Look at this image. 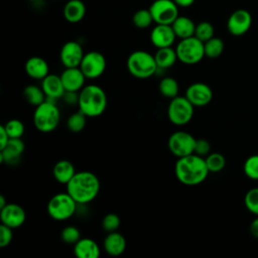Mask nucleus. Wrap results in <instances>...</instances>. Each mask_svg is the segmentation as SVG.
I'll list each match as a JSON object with an SVG mask.
<instances>
[{"instance_id": "nucleus-1", "label": "nucleus", "mask_w": 258, "mask_h": 258, "mask_svg": "<svg viewBox=\"0 0 258 258\" xmlns=\"http://www.w3.org/2000/svg\"><path fill=\"white\" fill-rule=\"evenodd\" d=\"M206 159L196 153L179 157L174 165V173L179 182L185 185L202 183L209 174Z\"/></svg>"}, {"instance_id": "nucleus-2", "label": "nucleus", "mask_w": 258, "mask_h": 258, "mask_svg": "<svg viewBox=\"0 0 258 258\" xmlns=\"http://www.w3.org/2000/svg\"><path fill=\"white\" fill-rule=\"evenodd\" d=\"M66 185L67 192L78 205H87L94 201L97 198L101 186L98 176L87 170L76 172Z\"/></svg>"}, {"instance_id": "nucleus-3", "label": "nucleus", "mask_w": 258, "mask_h": 258, "mask_svg": "<svg viewBox=\"0 0 258 258\" xmlns=\"http://www.w3.org/2000/svg\"><path fill=\"white\" fill-rule=\"evenodd\" d=\"M107 95L100 86L87 85L79 92V110L89 118L102 115L107 108Z\"/></svg>"}, {"instance_id": "nucleus-4", "label": "nucleus", "mask_w": 258, "mask_h": 258, "mask_svg": "<svg viewBox=\"0 0 258 258\" xmlns=\"http://www.w3.org/2000/svg\"><path fill=\"white\" fill-rule=\"evenodd\" d=\"M59 109L52 100L46 99L43 103L35 107L33 123L38 131L42 133H49L55 130L59 124Z\"/></svg>"}, {"instance_id": "nucleus-5", "label": "nucleus", "mask_w": 258, "mask_h": 258, "mask_svg": "<svg viewBox=\"0 0 258 258\" xmlns=\"http://www.w3.org/2000/svg\"><path fill=\"white\" fill-rule=\"evenodd\" d=\"M127 70L137 79H148L158 70L154 55L145 50H135L127 58Z\"/></svg>"}, {"instance_id": "nucleus-6", "label": "nucleus", "mask_w": 258, "mask_h": 258, "mask_svg": "<svg viewBox=\"0 0 258 258\" xmlns=\"http://www.w3.org/2000/svg\"><path fill=\"white\" fill-rule=\"evenodd\" d=\"M77 202L66 191L51 197L47 203V214L55 221H66L74 216L77 211Z\"/></svg>"}, {"instance_id": "nucleus-7", "label": "nucleus", "mask_w": 258, "mask_h": 258, "mask_svg": "<svg viewBox=\"0 0 258 258\" xmlns=\"http://www.w3.org/2000/svg\"><path fill=\"white\" fill-rule=\"evenodd\" d=\"M175 51L177 59L185 64H196L205 56L204 42L195 35L180 39L175 47Z\"/></svg>"}, {"instance_id": "nucleus-8", "label": "nucleus", "mask_w": 258, "mask_h": 258, "mask_svg": "<svg viewBox=\"0 0 258 258\" xmlns=\"http://www.w3.org/2000/svg\"><path fill=\"white\" fill-rule=\"evenodd\" d=\"M195 106L185 96H176L170 99L167 107V117L169 121L176 126L187 124L194 116Z\"/></svg>"}, {"instance_id": "nucleus-9", "label": "nucleus", "mask_w": 258, "mask_h": 258, "mask_svg": "<svg viewBox=\"0 0 258 258\" xmlns=\"http://www.w3.org/2000/svg\"><path fill=\"white\" fill-rule=\"evenodd\" d=\"M149 10L156 24H172L178 16V6L173 0H154Z\"/></svg>"}, {"instance_id": "nucleus-10", "label": "nucleus", "mask_w": 258, "mask_h": 258, "mask_svg": "<svg viewBox=\"0 0 258 258\" xmlns=\"http://www.w3.org/2000/svg\"><path fill=\"white\" fill-rule=\"evenodd\" d=\"M196 138L185 131L173 132L167 141L169 151L177 158L183 157L195 152Z\"/></svg>"}, {"instance_id": "nucleus-11", "label": "nucleus", "mask_w": 258, "mask_h": 258, "mask_svg": "<svg viewBox=\"0 0 258 258\" xmlns=\"http://www.w3.org/2000/svg\"><path fill=\"white\" fill-rule=\"evenodd\" d=\"M106 58L99 51H89L85 53L80 69L87 79H97L101 77L106 70Z\"/></svg>"}, {"instance_id": "nucleus-12", "label": "nucleus", "mask_w": 258, "mask_h": 258, "mask_svg": "<svg viewBox=\"0 0 258 258\" xmlns=\"http://www.w3.org/2000/svg\"><path fill=\"white\" fill-rule=\"evenodd\" d=\"M252 16L246 9L235 10L228 18L227 29L234 36L245 34L251 27Z\"/></svg>"}, {"instance_id": "nucleus-13", "label": "nucleus", "mask_w": 258, "mask_h": 258, "mask_svg": "<svg viewBox=\"0 0 258 258\" xmlns=\"http://www.w3.org/2000/svg\"><path fill=\"white\" fill-rule=\"evenodd\" d=\"M85 53L82 45L74 40L67 41L60 48L59 59L64 68L80 67Z\"/></svg>"}, {"instance_id": "nucleus-14", "label": "nucleus", "mask_w": 258, "mask_h": 258, "mask_svg": "<svg viewBox=\"0 0 258 258\" xmlns=\"http://www.w3.org/2000/svg\"><path fill=\"white\" fill-rule=\"evenodd\" d=\"M185 97L195 107H204L212 101L213 91L207 84L198 82L187 87Z\"/></svg>"}, {"instance_id": "nucleus-15", "label": "nucleus", "mask_w": 258, "mask_h": 258, "mask_svg": "<svg viewBox=\"0 0 258 258\" xmlns=\"http://www.w3.org/2000/svg\"><path fill=\"white\" fill-rule=\"evenodd\" d=\"M1 224H4L12 229L21 227L26 220V213L24 209L13 203H8L0 210Z\"/></svg>"}, {"instance_id": "nucleus-16", "label": "nucleus", "mask_w": 258, "mask_h": 258, "mask_svg": "<svg viewBox=\"0 0 258 258\" xmlns=\"http://www.w3.org/2000/svg\"><path fill=\"white\" fill-rule=\"evenodd\" d=\"M25 144L21 138H10L8 143L0 149V162L15 165L24 152Z\"/></svg>"}, {"instance_id": "nucleus-17", "label": "nucleus", "mask_w": 258, "mask_h": 258, "mask_svg": "<svg viewBox=\"0 0 258 258\" xmlns=\"http://www.w3.org/2000/svg\"><path fill=\"white\" fill-rule=\"evenodd\" d=\"M176 38L170 24H156L150 32V41L156 48L171 46Z\"/></svg>"}, {"instance_id": "nucleus-18", "label": "nucleus", "mask_w": 258, "mask_h": 258, "mask_svg": "<svg viewBox=\"0 0 258 258\" xmlns=\"http://www.w3.org/2000/svg\"><path fill=\"white\" fill-rule=\"evenodd\" d=\"M60 79L66 92L79 93L85 87V81L87 78L80 67H77L66 68L60 75Z\"/></svg>"}, {"instance_id": "nucleus-19", "label": "nucleus", "mask_w": 258, "mask_h": 258, "mask_svg": "<svg viewBox=\"0 0 258 258\" xmlns=\"http://www.w3.org/2000/svg\"><path fill=\"white\" fill-rule=\"evenodd\" d=\"M41 88L46 96V99L57 100L63 97L66 90L62 85L60 76L48 74L41 80Z\"/></svg>"}, {"instance_id": "nucleus-20", "label": "nucleus", "mask_w": 258, "mask_h": 258, "mask_svg": "<svg viewBox=\"0 0 258 258\" xmlns=\"http://www.w3.org/2000/svg\"><path fill=\"white\" fill-rule=\"evenodd\" d=\"M28 77L34 80H42L49 74V67L46 60L40 56L29 57L24 64Z\"/></svg>"}, {"instance_id": "nucleus-21", "label": "nucleus", "mask_w": 258, "mask_h": 258, "mask_svg": "<svg viewBox=\"0 0 258 258\" xmlns=\"http://www.w3.org/2000/svg\"><path fill=\"white\" fill-rule=\"evenodd\" d=\"M103 247L110 256H119L126 249V240L121 233L110 232L104 239Z\"/></svg>"}, {"instance_id": "nucleus-22", "label": "nucleus", "mask_w": 258, "mask_h": 258, "mask_svg": "<svg viewBox=\"0 0 258 258\" xmlns=\"http://www.w3.org/2000/svg\"><path fill=\"white\" fill-rule=\"evenodd\" d=\"M74 253L78 258H98L101 250L93 239L81 238L74 245Z\"/></svg>"}, {"instance_id": "nucleus-23", "label": "nucleus", "mask_w": 258, "mask_h": 258, "mask_svg": "<svg viewBox=\"0 0 258 258\" xmlns=\"http://www.w3.org/2000/svg\"><path fill=\"white\" fill-rule=\"evenodd\" d=\"M64 19L70 23H78L86 14V6L82 0H69L62 9Z\"/></svg>"}, {"instance_id": "nucleus-24", "label": "nucleus", "mask_w": 258, "mask_h": 258, "mask_svg": "<svg viewBox=\"0 0 258 258\" xmlns=\"http://www.w3.org/2000/svg\"><path fill=\"white\" fill-rule=\"evenodd\" d=\"M76 174L74 164L67 159L57 161L52 168V175L54 179L62 184H67Z\"/></svg>"}, {"instance_id": "nucleus-25", "label": "nucleus", "mask_w": 258, "mask_h": 258, "mask_svg": "<svg viewBox=\"0 0 258 258\" xmlns=\"http://www.w3.org/2000/svg\"><path fill=\"white\" fill-rule=\"evenodd\" d=\"M196 25L197 24H195V22L189 17L179 15L171 24L176 37H178L179 39L194 36L196 31Z\"/></svg>"}, {"instance_id": "nucleus-26", "label": "nucleus", "mask_w": 258, "mask_h": 258, "mask_svg": "<svg viewBox=\"0 0 258 258\" xmlns=\"http://www.w3.org/2000/svg\"><path fill=\"white\" fill-rule=\"evenodd\" d=\"M154 58L158 70H165L171 68L175 63V61L177 60V54L175 48L173 49L171 46L162 47L157 48L154 54Z\"/></svg>"}, {"instance_id": "nucleus-27", "label": "nucleus", "mask_w": 258, "mask_h": 258, "mask_svg": "<svg viewBox=\"0 0 258 258\" xmlns=\"http://www.w3.org/2000/svg\"><path fill=\"white\" fill-rule=\"evenodd\" d=\"M23 96L26 102L34 107H37L46 100V96L41 87L36 85H28L23 90Z\"/></svg>"}, {"instance_id": "nucleus-28", "label": "nucleus", "mask_w": 258, "mask_h": 258, "mask_svg": "<svg viewBox=\"0 0 258 258\" xmlns=\"http://www.w3.org/2000/svg\"><path fill=\"white\" fill-rule=\"evenodd\" d=\"M158 90L162 96L168 99H172L176 96H178L179 86L175 79L171 77H165L163 78L158 85Z\"/></svg>"}, {"instance_id": "nucleus-29", "label": "nucleus", "mask_w": 258, "mask_h": 258, "mask_svg": "<svg viewBox=\"0 0 258 258\" xmlns=\"http://www.w3.org/2000/svg\"><path fill=\"white\" fill-rule=\"evenodd\" d=\"M224 41L219 37H212L204 42L205 56L209 58H217L224 51Z\"/></svg>"}, {"instance_id": "nucleus-30", "label": "nucleus", "mask_w": 258, "mask_h": 258, "mask_svg": "<svg viewBox=\"0 0 258 258\" xmlns=\"http://www.w3.org/2000/svg\"><path fill=\"white\" fill-rule=\"evenodd\" d=\"M132 22L134 24L135 27L140 28V29H144L149 27L153 21V17L151 15V12L148 9H139L137 10L132 17Z\"/></svg>"}, {"instance_id": "nucleus-31", "label": "nucleus", "mask_w": 258, "mask_h": 258, "mask_svg": "<svg viewBox=\"0 0 258 258\" xmlns=\"http://www.w3.org/2000/svg\"><path fill=\"white\" fill-rule=\"evenodd\" d=\"M87 118L88 117L83 112H81L80 110L78 112L72 114L67 120L68 129L71 132H74V133L81 132L86 126Z\"/></svg>"}, {"instance_id": "nucleus-32", "label": "nucleus", "mask_w": 258, "mask_h": 258, "mask_svg": "<svg viewBox=\"0 0 258 258\" xmlns=\"http://www.w3.org/2000/svg\"><path fill=\"white\" fill-rule=\"evenodd\" d=\"M205 159L210 172H219L223 170L226 165V159L224 155L219 152L210 153Z\"/></svg>"}, {"instance_id": "nucleus-33", "label": "nucleus", "mask_w": 258, "mask_h": 258, "mask_svg": "<svg viewBox=\"0 0 258 258\" xmlns=\"http://www.w3.org/2000/svg\"><path fill=\"white\" fill-rule=\"evenodd\" d=\"M214 33H215V28L213 24L208 21H202L196 25L195 36L203 42H206L207 40L214 37Z\"/></svg>"}, {"instance_id": "nucleus-34", "label": "nucleus", "mask_w": 258, "mask_h": 258, "mask_svg": "<svg viewBox=\"0 0 258 258\" xmlns=\"http://www.w3.org/2000/svg\"><path fill=\"white\" fill-rule=\"evenodd\" d=\"M243 170L250 179L258 180V154H253L245 160Z\"/></svg>"}, {"instance_id": "nucleus-35", "label": "nucleus", "mask_w": 258, "mask_h": 258, "mask_svg": "<svg viewBox=\"0 0 258 258\" xmlns=\"http://www.w3.org/2000/svg\"><path fill=\"white\" fill-rule=\"evenodd\" d=\"M4 127L10 138H21L24 134V124L18 119H11L4 124Z\"/></svg>"}, {"instance_id": "nucleus-36", "label": "nucleus", "mask_w": 258, "mask_h": 258, "mask_svg": "<svg viewBox=\"0 0 258 258\" xmlns=\"http://www.w3.org/2000/svg\"><path fill=\"white\" fill-rule=\"evenodd\" d=\"M60 239L69 245H75L81 239V232L75 226L64 227L60 232Z\"/></svg>"}, {"instance_id": "nucleus-37", "label": "nucleus", "mask_w": 258, "mask_h": 258, "mask_svg": "<svg viewBox=\"0 0 258 258\" xmlns=\"http://www.w3.org/2000/svg\"><path fill=\"white\" fill-rule=\"evenodd\" d=\"M244 204L250 213L258 216V187H253L246 192Z\"/></svg>"}, {"instance_id": "nucleus-38", "label": "nucleus", "mask_w": 258, "mask_h": 258, "mask_svg": "<svg viewBox=\"0 0 258 258\" xmlns=\"http://www.w3.org/2000/svg\"><path fill=\"white\" fill-rule=\"evenodd\" d=\"M120 223H121V221H120L119 216L114 213H110V214H107L106 216H104V218L102 220V228L107 233L115 232L118 230Z\"/></svg>"}, {"instance_id": "nucleus-39", "label": "nucleus", "mask_w": 258, "mask_h": 258, "mask_svg": "<svg viewBox=\"0 0 258 258\" xmlns=\"http://www.w3.org/2000/svg\"><path fill=\"white\" fill-rule=\"evenodd\" d=\"M12 228L1 224L0 225V247L4 248L6 246H8L13 238V234H12Z\"/></svg>"}, {"instance_id": "nucleus-40", "label": "nucleus", "mask_w": 258, "mask_h": 258, "mask_svg": "<svg viewBox=\"0 0 258 258\" xmlns=\"http://www.w3.org/2000/svg\"><path fill=\"white\" fill-rule=\"evenodd\" d=\"M211 152V144L208 140L206 139H197L196 140V145H195V152L196 154L200 156H207Z\"/></svg>"}, {"instance_id": "nucleus-41", "label": "nucleus", "mask_w": 258, "mask_h": 258, "mask_svg": "<svg viewBox=\"0 0 258 258\" xmlns=\"http://www.w3.org/2000/svg\"><path fill=\"white\" fill-rule=\"evenodd\" d=\"M10 137L4 127V125H1L0 126V149L3 148L9 141Z\"/></svg>"}, {"instance_id": "nucleus-42", "label": "nucleus", "mask_w": 258, "mask_h": 258, "mask_svg": "<svg viewBox=\"0 0 258 258\" xmlns=\"http://www.w3.org/2000/svg\"><path fill=\"white\" fill-rule=\"evenodd\" d=\"M250 233L255 238H258V216L250 224Z\"/></svg>"}, {"instance_id": "nucleus-43", "label": "nucleus", "mask_w": 258, "mask_h": 258, "mask_svg": "<svg viewBox=\"0 0 258 258\" xmlns=\"http://www.w3.org/2000/svg\"><path fill=\"white\" fill-rule=\"evenodd\" d=\"M178 7H189L194 4L196 0H173Z\"/></svg>"}, {"instance_id": "nucleus-44", "label": "nucleus", "mask_w": 258, "mask_h": 258, "mask_svg": "<svg viewBox=\"0 0 258 258\" xmlns=\"http://www.w3.org/2000/svg\"><path fill=\"white\" fill-rule=\"evenodd\" d=\"M7 204H8V203L6 202V200H5L4 196H3V195H1V196H0V210H1L2 208H4Z\"/></svg>"}, {"instance_id": "nucleus-45", "label": "nucleus", "mask_w": 258, "mask_h": 258, "mask_svg": "<svg viewBox=\"0 0 258 258\" xmlns=\"http://www.w3.org/2000/svg\"><path fill=\"white\" fill-rule=\"evenodd\" d=\"M27 1H32V2H34V1H39V0H27Z\"/></svg>"}, {"instance_id": "nucleus-46", "label": "nucleus", "mask_w": 258, "mask_h": 258, "mask_svg": "<svg viewBox=\"0 0 258 258\" xmlns=\"http://www.w3.org/2000/svg\"><path fill=\"white\" fill-rule=\"evenodd\" d=\"M55 1H61V0H55Z\"/></svg>"}]
</instances>
